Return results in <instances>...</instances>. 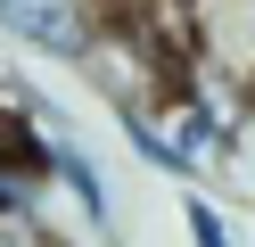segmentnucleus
I'll return each instance as SVG.
<instances>
[{"label":"nucleus","instance_id":"obj_1","mask_svg":"<svg viewBox=\"0 0 255 247\" xmlns=\"http://www.w3.org/2000/svg\"><path fill=\"white\" fill-rule=\"evenodd\" d=\"M99 25H107L99 0H0V33H8V41H25L33 58H66V66H83L91 41H99Z\"/></svg>","mask_w":255,"mask_h":247},{"label":"nucleus","instance_id":"obj_2","mask_svg":"<svg viewBox=\"0 0 255 247\" xmlns=\"http://www.w3.org/2000/svg\"><path fill=\"white\" fill-rule=\"evenodd\" d=\"M50 181H66V190L83 198L91 231H107V223H116V206H107V173H99V157H91L83 140H66V132L50 140Z\"/></svg>","mask_w":255,"mask_h":247},{"label":"nucleus","instance_id":"obj_3","mask_svg":"<svg viewBox=\"0 0 255 247\" xmlns=\"http://www.w3.org/2000/svg\"><path fill=\"white\" fill-rule=\"evenodd\" d=\"M116 115H124V140H132L140 157L156 165V173H181V181L198 173V165H189L181 148H173V132H165V115H156V107H116Z\"/></svg>","mask_w":255,"mask_h":247},{"label":"nucleus","instance_id":"obj_4","mask_svg":"<svg viewBox=\"0 0 255 247\" xmlns=\"http://www.w3.org/2000/svg\"><path fill=\"white\" fill-rule=\"evenodd\" d=\"M214 165H222V173L239 181V190H255V107L239 115V132L222 140V157H214Z\"/></svg>","mask_w":255,"mask_h":247},{"label":"nucleus","instance_id":"obj_5","mask_svg":"<svg viewBox=\"0 0 255 247\" xmlns=\"http://www.w3.org/2000/svg\"><path fill=\"white\" fill-rule=\"evenodd\" d=\"M181 223H189V247H231V223L214 214V198L189 190V198H181Z\"/></svg>","mask_w":255,"mask_h":247},{"label":"nucleus","instance_id":"obj_6","mask_svg":"<svg viewBox=\"0 0 255 247\" xmlns=\"http://www.w3.org/2000/svg\"><path fill=\"white\" fill-rule=\"evenodd\" d=\"M0 247H58V231L41 214H0Z\"/></svg>","mask_w":255,"mask_h":247}]
</instances>
